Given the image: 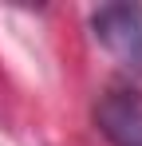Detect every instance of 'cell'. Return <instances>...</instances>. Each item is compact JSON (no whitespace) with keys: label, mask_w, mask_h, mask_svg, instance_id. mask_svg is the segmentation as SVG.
Returning a JSON list of instances; mask_svg holds the SVG:
<instances>
[{"label":"cell","mask_w":142,"mask_h":146,"mask_svg":"<svg viewBox=\"0 0 142 146\" xmlns=\"http://www.w3.org/2000/svg\"><path fill=\"white\" fill-rule=\"evenodd\" d=\"M99 130L115 146H142V95L130 87H111L95 107Z\"/></svg>","instance_id":"7a4b0ae2"},{"label":"cell","mask_w":142,"mask_h":146,"mask_svg":"<svg viewBox=\"0 0 142 146\" xmlns=\"http://www.w3.org/2000/svg\"><path fill=\"white\" fill-rule=\"evenodd\" d=\"M91 28L122 67L142 71V4H103L91 16Z\"/></svg>","instance_id":"6da1fadb"}]
</instances>
